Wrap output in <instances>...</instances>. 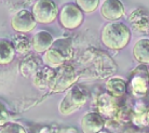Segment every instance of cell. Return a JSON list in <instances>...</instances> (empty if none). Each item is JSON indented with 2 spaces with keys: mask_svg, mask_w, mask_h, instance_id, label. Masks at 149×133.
<instances>
[{
  "mask_svg": "<svg viewBox=\"0 0 149 133\" xmlns=\"http://www.w3.org/2000/svg\"><path fill=\"white\" fill-rule=\"evenodd\" d=\"M16 39H15L14 41V44H13V47H14V49L16 50L17 52H19V53H26V52H28V50H27L25 47H23V43H25V42H27V38L24 37V36H21V37H15Z\"/></svg>",
  "mask_w": 149,
  "mask_h": 133,
  "instance_id": "19",
  "label": "cell"
},
{
  "mask_svg": "<svg viewBox=\"0 0 149 133\" xmlns=\"http://www.w3.org/2000/svg\"><path fill=\"white\" fill-rule=\"evenodd\" d=\"M31 13L37 23L50 24L58 16V8L53 0H38L34 4Z\"/></svg>",
  "mask_w": 149,
  "mask_h": 133,
  "instance_id": "6",
  "label": "cell"
},
{
  "mask_svg": "<svg viewBox=\"0 0 149 133\" xmlns=\"http://www.w3.org/2000/svg\"><path fill=\"white\" fill-rule=\"evenodd\" d=\"M76 4L81 9L82 12L92 13L98 8L100 0H76Z\"/></svg>",
  "mask_w": 149,
  "mask_h": 133,
  "instance_id": "17",
  "label": "cell"
},
{
  "mask_svg": "<svg viewBox=\"0 0 149 133\" xmlns=\"http://www.w3.org/2000/svg\"><path fill=\"white\" fill-rule=\"evenodd\" d=\"M106 90L115 97H122L127 92V82L120 77H111L106 81Z\"/></svg>",
  "mask_w": 149,
  "mask_h": 133,
  "instance_id": "15",
  "label": "cell"
},
{
  "mask_svg": "<svg viewBox=\"0 0 149 133\" xmlns=\"http://www.w3.org/2000/svg\"><path fill=\"white\" fill-rule=\"evenodd\" d=\"M15 56V49L13 44L8 40L0 39V65H8Z\"/></svg>",
  "mask_w": 149,
  "mask_h": 133,
  "instance_id": "16",
  "label": "cell"
},
{
  "mask_svg": "<svg viewBox=\"0 0 149 133\" xmlns=\"http://www.w3.org/2000/svg\"><path fill=\"white\" fill-rule=\"evenodd\" d=\"M105 127V119L95 111H90L81 118V129L83 133H100Z\"/></svg>",
  "mask_w": 149,
  "mask_h": 133,
  "instance_id": "11",
  "label": "cell"
},
{
  "mask_svg": "<svg viewBox=\"0 0 149 133\" xmlns=\"http://www.w3.org/2000/svg\"><path fill=\"white\" fill-rule=\"evenodd\" d=\"M86 103V95L84 91L79 87H72L66 93L64 99L58 105V111L61 115L68 116L79 111Z\"/></svg>",
  "mask_w": 149,
  "mask_h": 133,
  "instance_id": "5",
  "label": "cell"
},
{
  "mask_svg": "<svg viewBox=\"0 0 149 133\" xmlns=\"http://www.w3.org/2000/svg\"><path fill=\"white\" fill-rule=\"evenodd\" d=\"M144 125L145 126H149V108H147V111L144 117Z\"/></svg>",
  "mask_w": 149,
  "mask_h": 133,
  "instance_id": "21",
  "label": "cell"
},
{
  "mask_svg": "<svg viewBox=\"0 0 149 133\" xmlns=\"http://www.w3.org/2000/svg\"><path fill=\"white\" fill-rule=\"evenodd\" d=\"M83 12L74 4H65L58 13L60 24L66 29H76L83 23Z\"/></svg>",
  "mask_w": 149,
  "mask_h": 133,
  "instance_id": "7",
  "label": "cell"
},
{
  "mask_svg": "<svg viewBox=\"0 0 149 133\" xmlns=\"http://www.w3.org/2000/svg\"><path fill=\"white\" fill-rule=\"evenodd\" d=\"M98 114L108 119H116L121 114V104L118 97L110 95L109 93H103L98 96L96 102Z\"/></svg>",
  "mask_w": 149,
  "mask_h": 133,
  "instance_id": "8",
  "label": "cell"
},
{
  "mask_svg": "<svg viewBox=\"0 0 149 133\" xmlns=\"http://www.w3.org/2000/svg\"><path fill=\"white\" fill-rule=\"evenodd\" d=\"M133 56L141 64H149V39L142 38L135 42L133 47Z\"/></svg>",
  "mask_w": 149,
  "mask_h": 133,
  "instance_id": "14",
  "label": "cell"
},
{
  "mask_svg": "<svg viewBox=\"0 0 149 133\" xmlns=\"http://www.w3.org/2000/svg\"><path fill=\"white\" fill-rule=\"evenodd\" d=\"M102 42L111 50H121L131 40V29L125 24L111 22L104 26L101 33Z\"/></svg>",
  "mask_w": 149,
  "mask_h": 133,
  "instance_id": "1",
  "label": "cell"
},
{
  "mask_svg": "<svg viewBox=\"0 0 149 133\" xmlns=\"http://www.w3.org/2000/svg\"><path fill=\"white\" fill-rule=\"evenodd\" d=\"M78 74L71 65H63L53 73V76L50 80L49 88L52 92H64L78 80Z\"/></svg>",
  "mask_w": 149,
  "mask_h": 133,
  "instance_id": "3",
  "label": "cell"
},
{
  "mask_svg": "<svg viewBox=\"0 0 149 133\" xmlns=\"http://www.w3.org/2000/svg\"><path fill=\"white\" fill-rule=\"evenodd\" d=\"M129 22L135 32L147 33L149 30V14L144 9H136L129 16Z\"/></svg>",
  "mask_w": 149,
  "mask_h": 133,
  "instance_id": "12",
  "label": "cell"
},
{
  "mask_svg": "<svg viewBox=\"0 0 149 133\" xmlns=\"http://www.w3.org/2000/svg\"><path fill=\"white\" fill-rule=\"evenodd\" d=\"M9 121V111L3 103L0 102V127H3Z\"/></svg>",
  "mask_w": 149,
  "mask_h": 133,
  "instance_id": "20",
  "label": "cell"
},
{
  "mask_svg": "<svg viewBox=\"0 0 149 133\" xmlns=\"http://www.w3.org/2000/svg\"><path fill=\"white\" fill-rule=\"evenodd\" d=\"M53 42H54V40H53L52 35L45 30H41L33 36L31 47L38 53H43L50 49Z\"/></svg>",
  "mask_w": 149,
  "mask_h": 133,
  "instance_id": "13",
  "label": "cell"
},
{
  "mask_svg": "<svg viewBox=\"0 0 149 133\" xmlns=\"http://www.w3.org/2000/svg\"><path fill=\"white\" fill-rule=\"evenodd\" d=\"M101 15L107 21H117L121 19L125 9L121 0H104L101 6Z\"/></svg>",
  "mask_w": 149,
  "mask_h": 133,
  "instance_id": "10",
  "label": "cell"
},
{
  "mask_svg": "<svg viewBox=\"0 0 149 133\" xmlns=\"http://www.w3.org/2000/svg\"><path fill=\"white\" fill-rule=\"evenodd\" d=\"M72 54L74 50L70 41L61 38L54 41L50 49L45 52L43 62L52 68H58L65 65V63L72 57Z\"/></svg>",
  "mask_w": 149,
  "mask_h": 133,
  "instance_id": "2",
  "label": "cell"
},
{
  "mask_svg": "<svg viewBox=\"0 0 149 133\" xmlns=\"http://www.w3.org/2000/svg\"><path fill=\"white\" fill-rule=\"evenodd\" d=\"M0 133H27L26 130L24 129L21 125L16 123V122H8L7 125H4Z\"/></svg>",
  "mask_w": 149,
  "mask_h": 133,
  "instance_id": "18",
  "label": "cell"
},
{
  "mask_svg": "<svg viewBox=\"0 0 149 133\" xmlns=\"http://www.w3.org/2000/svg\"><path fill=\"white\" fill-rule=\"evenodd\" d=\"M37 22L34 15L28 10H21L15 13L11 19V27L19 33H30L35 29Z\"/></svg>",
  "mask_w": 149,
  "mask_h": 133,
  "instance_id": "9",
  "label": "cell"
},
{
  "mask_svg": "<svg viewBox=\"0 0 149 133\" xmlns=\"http://www.w3.org/2000/svg\"><path fill=\"white\" fill-rule=\"evenodd\" d=\"M100 133H103V132H100Z\"/></svg>",
  "mask_w": 149,
  "mask_h": 133,
  "instance_id": "22",
  "label": "cell"
},
{
  "mask_svg": "<svg viewBox=\"0 0 149 133\" xmlns=\"http://www.w3.org/2000/svg\"><path fill=\"white\" fill-rule=\"evenodd\" d=\"M130 89L136 99H143L149 91V68L142 64L135 68L130 76Z\"/></svg>",
  "mask_w": 149,
  "mask_h": 133,
  "instance_id": "4",
  "label": "cell"
}]
</instances>
